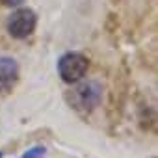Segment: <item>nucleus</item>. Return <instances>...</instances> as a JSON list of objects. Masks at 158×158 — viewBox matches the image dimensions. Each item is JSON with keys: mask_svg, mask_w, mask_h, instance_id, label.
Listing matches in <instances>:
<instances>
[{"mask_svg": "<svg viewBox=\"0 0 158 158\" xmlns=\"http://www.w3.org/2000/svg\"><path fill=\"white\" fill-rule=\"evenodd\" d=\"M101 86L97 82H82L67 93V101L78 112H91L101 102Z\"/></svg>", "mask_w": 158, "mask_h": 158, "instance_id": "nucleus-1", "label": "nucleus"}, {"mask_svg": "<svg viewBox=\"0 0 158 158\" xmlns=\"http://www.w3.org/2000/svg\"><path fill=\"white\" fill-rule=\"evenodd\" d=\"M88 67H89V61L80 52H67L58 61V73L61 76V80L67 84H74L78 80H82L88 73Z\"/></svg>", "mask_w": 158, "mask_h": 158, "instance_id": "nucleus-2", "label": "nucleus"}, {"mask_svg": "<svg viewBox=\"0 0 158 158\" xmlns=\"http://www.w3.org/2000/svg\"><path fill=\"white\" fill-rule=\"evenodd\" d=\"M35 24H37L35 11L30 10V8H19V10H15V11L8 17L6 28H8V32H10L11 37H15V39H24V37H28V35L34 34Z\"/></svg>", "mask_w": 158, "mask_h": 158, "instance_id": "nucleus-3", "label": "nucleus"}, {"mask_svg": "<svg viewBox=\"0 0 158 158\" xmlns=\"http://www.w3.org/2000/svg\"><path fill=\"white\" fill-rule=\"evenodd\" d=\"M19 80V65L13 58H0V91H10Z\"/></svg>", "mask_w": 158, "mask_h": 158, "instance_id": "nucleus-4", "label": "nucleus"}, {"mask_svg": "<svg viewBox=\"0 0 158 158\" xmlns=\"http://www.w3.org/2000/svg\"><path fill=\"white\" fill-rule=\"evenodd\" d=\"M45 152H47V149L41 147V145H37V147H32L30 151H26V152L23 154V158H43Z\"/></svg>", "mask_w": 158, "mask_h": 158, "instance_id": "nucleus-5", "label": "nucleus"}, {"mask_svg": "<svg viewBox=\"0 0 158 158\" xmlns=\"http://www.w3.org/2000/svg\"><path fill=\"white\" fill-rule=\"evenodd\" d=\"M4 6H10V8H17V6H21L24 0H0Z\"/></svg>", "mask_w": 158, "mask_h": 158, "instance_id": "nucleus-6", "label": "nucleus"}, {"mask_svg": "<svg viewBox=\"0 0 158 158\" xmlns=\"http://www.w3.org/2000/svg\"><path fill=\"white\" fill-rule=\"evenodd\" d=\"M0 158H2V152H0Z\"/></svg>", "mask_w": 158, "mask_h": 158, "instance_id": "nucleus-7", "label": "nucleus"}]
</instances>
